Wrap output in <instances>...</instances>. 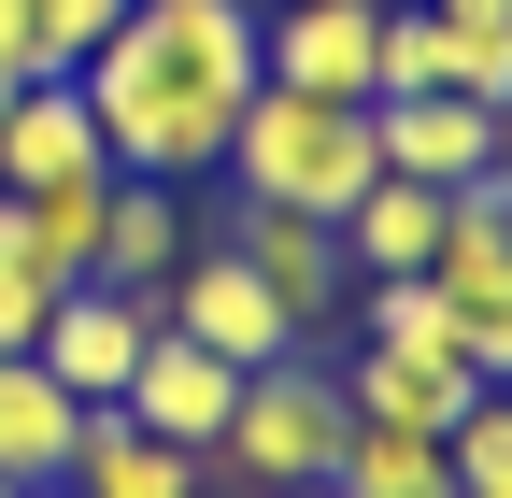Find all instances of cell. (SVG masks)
<instances>
[{"label":"cell","instance_id":"obj_1","mask_svg":"<svg viewBox=\"0 0 512 498\" xmlns=\"http://www.w3.org/2000/svg\"><path fill=\"white\" fill-rule=\"evenodd\" d=\"M86 114L114 171L200 185L228 157V114L256 100V0H128V29L86 57Z\"/></svg>","mask_w":512,"mask_h":498},{"label":"cell","instance_id":"obj_2","mask_svg":"<svg viewBox=\"0 0 512 498\" xmlns=\"http://www.w3.org/2000/svg\"><path fill=\"white\" fill-rule=\"evenodd\" d=\"M228 185H242V200L256 214H356L370 200V100H299V86H271V72H256V100L228 114V157H214Z\"/></svg>","mask_w":512,"mask_h":498},{"label":"cell","instance_id":"obj_3","mask_svg":"<svg viewBox=\"0 0 512 498\" xmlns=\"http://www.w3.org/2000/svg\"><path fill=\"white\" fill-rule=\"evenodd\" d=\"M342 442H356L342 356H271V370H242V399H228V427L200 442V470L242 484V498H299V484L342 470Z\"/></svg>","mask_w":512,"mask_h":498},{"label":"cell","instance_id":"obj_4","mask_svg":"<svg viewBox=\"0 0 512 498\" xmlns=\"http://www.w3.org/2000/svg\"><path fill=\"white\" fill-rule=\"evenodd\" d=\"M157 328H185L200 356H228V370H271V356H313L299 328H285V299L242 271V242H185V271L157 285Z\"/></svg>","mask_w":512,"mask_h":498},{"label":"cell","instance_id":"obj_5","mask_svg":"<svg viewBox=\"0 0 512 498\" xmlns=\"http://www.w3.org/2000/svg\"><path fill=\"white\" fill-rule=\"evenodd\" d=\"M256 72L299 100H370L384 86V0H271L256 15Z\"/></svg>","mask_w":512,"mask_h":498},{"label":"cell","instance_id":"obj_6","mask_svg":"<svg viewBox=\"0 0 512 498\" xmlns=\"http://www.w3.org/2000/svg\"><path fill=\"white\" fill-rule=\"evenodd\" d=\"M228 242H242V271L285 299V328L328 356V328L356 314V257H342V228H328V214H256V200H242V214H228Z\"/></svg>","mask_w":512,"mask_h":498},{"label":"cell","instance_id":"obj_7","mask_svg":"<svg viewBox=\"0 0 512 498\" xmlns=\"http://www.w3.org/2000/svg\"><path fill=\"white\" fill-rule=\"evenodd\" d=\"M143 342H157V299H128V285H57V314H43L29 356H43L86 413H114V399H128V370H143Z\"/></svg>","mask_w":512,"mask_h":498},{"label":"cell","instance_id":"obj_8","mask_svg":"<svg viewBox=\"0 0 512 498\" xmlns=\"http://www.w3.org/2000/svg\"><path fill=\"white\" fill-rule=\"evenodd\" d=\"M498 143H512V114H484V100H370V157L441 185V200H470L498 171Z\"/></svg>","mask_w":512,"mask_h":498},{"label":"cell","instance_id":"obj_9","mask_svg":"<svg viewBox=\"0 0 512 498\" xmlns=\"http://www.w3.org/2000/svg\"><path fill=\"white\" fill-rule=\"evenodd\" d=\"M185 242H200V200L157 171H114V200H100V271L86 285H128V299H157L185 271Z\"/></svg>","mask_w":512,"mask_h":498},{"label":"cell","instance_id":"obj_10","mask_svg":"<svg viewBox=\"0 0 512 498\" xmlns=\"http://www.w3.org/2000/svg\"><path fill=\"white\" fill-rule=\"evenodd\" d=\"M470 399H484L470 356H384V342L342 356V413H356V427H399V442H441Z\"/></svg>","mask_w":512,"mask_h":498},{"label":"cell","instance_id":"obj_11","mask_svg":"<svg viewBox=\"0 0 512 498\" xmlns=\"http://www.w3.org/2000/svg\"><path fill=\"white\" fill-rule=\"evenodd\" d=\"M228 399H242V370L228 356H200V342H185V328H157L143 342V370H128V427H157V442H185V456H200L214 442V427H228Z\"/></svg>","mask_w":512,"mask_h":498},{"label":"cell","instance_id":"obj_12","mask_svg":"<svg viewBox=\"0 0 512 498\" xmlns=\"http://www.w3.org/2000/svg\"><path fill=\"white\" fill-rule=\"evenodd\" d=\"M86 171H114V157H100V114H86L72 72H43L15 114H0V200H29V185H86Z\"/></svg>","mask_w":512,"mask_h":498},{"label":"cell","instance_id":"obj_13","mask_svg":"<svg viewBox=\"0 0 512 498\" xmlns=\"http://www.w3.org/2000/svg\"><path fill=\"white\" fill-rule=\"evenodd\" d=\"M72 442H86V399L72 385H57V370L43 356H0V484H57V470H72Z\"/></svg>","mask_w":512,"mask_h":498},{"label":"cell","instance_id":"obj_14","mask_svg":"<svg viewBox=\"0 0 512 498\" xmlns=\"http://www.w3.org/2000/svg\"><path fill=\"white\" fill-rule=\"evenodd\" d=\"M57 484H72V498H200L214 470L185 442H157V427H128V413H86V442H72Z\"/></svg>","mask_w":512,"mask_h":498},{"label":"cell","instance_id":"obj_15","mask_svg":"<svg viewBox=\"0 0 512 498\" xmlns=\"http://www.w3.org/2000/svg\"><path fill=\"white\" fill-rule=\"evenodd\" d=\"M441 228H456V200H441V185L370 171V200L342 214V257H356V285H370V271H427V257H441Z\"/></svg>","mask_w":512,"mask_h":498},{"label":"cell","instance_id":"obj_16","mask_svg":"<svg viewBox=\"0 0 512 498\" xmlns=\"http://www.w3.org/2000/svg\"><path fill=\"white\" fill-rule=\"evenodd\" d=\"M342 328H356V342H384V356H470V342H456V299H441L427 271H370Z\"/></svg>","mask_w":512,"mask_h":498},{"label":"cell","instance_id":"obj_17","mask_svg":"<svg viewBox=\"0 0 512 498\" xmlns=\"http://www.w3.org/2000/svg\"><path fill=\"white\" fill-rule=\"evenodd\" d=\"M328 498H456V456H441V442H399V427H356L342 470H328Z\"/></svg>","mask_w":512,"mask_h":498},{"label":"cell","instance_id":"obj_18","mask_svg":"<svg viewBox=\"0 0 512 498\" xmlns=\"http://www.w3.org/2000/svg\"><path fill=\"white\" fill-rule=\"evenodd\" d=\"M100 200H114V171H86V185H29V200H15V214H29V257H43L57 285L100 271Z\"/></svg>","mask_w":512,"mask_h":498},{"label":"cell","instance_id":"obj_19","mask_svg":"<svg viewBox=\"0 0 512 498\" xmlns=\"http://www.w3.org/2000/svg\"><path fill=\"white\" fill-rule=\"evenodd\" d=\"M441 456H456V498H512V385H484L441 427Z\"/></svg>","mask_w":512,"mask_h":498},{"label":"cell","instance_id":"obj_20","mask_svg":"<svg viewBox=\"0 0 512 498\" xmlns=\"http://www.w3.org/2000/svg\"><path fill=\"white\" fill-rule=\"evenodd\" d=\"M128 29V0H29V43H43V72H86V57Z\"/></svg>","mask_w":512,"mask_h":498},{"label":"cell","instance_id":"obj_21","mask_svg":"<svg viewBox=\"0 0 512 498\" xmlns=\"http://www.w3.org/2000/svg\"><path fill=\"white\" fill-rule=\"evenodd\" d=\"M470 200H484V214H498V228H512V143H498V171H484V185H470Z\"/></svg>","mask_w":512,"mask_h":498},{"label":"cell","instance_id":"obj_22","mask_svg":"<svg viewBox=\"0 0 512 498\" xmlns=\"http://www.w3.org/2000/svg\"><path fill=\"white\" fill-rule=\"evenodd\" d=\"M441 15H512V0H441Z\"/></svg>","mask_w":512,"mask_h":498},{"label":"cell","instance_id":"obj_23","mask_svg":"<svg viewBox=\"0 0 512 498\" xmlns=\"http://www.w3.org/2000/svg\"><path fill=\"white\" fill-rule=\"evenodd\" d=\"M200 498H242V484H200Z\"/></svg>","mask_w":512,"mask_h":498},{"label":"cell","instance_id":"obj_24","mask_svg":"<svg viewBox=\"0 0 512 498\" xmlns=\"http://www.w3.org/2000/svg\"><path fill=\"white\" fill-rule=\"evenodd\" d=\"M299 498H328V484H299Z\"/></svg>","mask_w":512,"mask_h":498},{"label":"cell","instance_id":"obj_25","mask_svg":"<svg viewBox=\"0 0 512 498\" xmlns=\"http://www.w3.org/2000/svg\"><path fill=\"white\" fill-rule=\"evenodd\" d=\"M43 498H72V484H43Z\"/></svg>","mask_w":512,"mask_h":498},{"label":"cell","instance_id":"obj_26","mask_svg":"<svg viewBox=\"0 0 512 498\" xmlns=\"http://www.w3.org/2000/svg\"><path fill=\"white\" fill-rule=\"evenodd\" d=\"M0 498H29V484H0Z\"/></svg>","mask_w":512,"mask_h":498}]
</instances>
